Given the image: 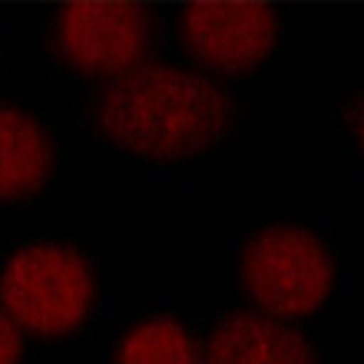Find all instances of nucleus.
I'll list each match as a JSON object with an SVG mask.
<instances>
[{
	"label": "nucleus",
	"mask_w": 364,
	"mask_h": 364,
	"mask_svg": "<svg viewBox=\"0 0 364 364\" xmlns=\"http://www.w3.org/2000/svg\"><path fill=\"white\" fill-rule=\"evenodd\" d=\"M205 364H318L308 338L259 311H235L212 328Z\"/></svg>",
	"instance_id": "obj_6"
},
{
	"label": "nucleus",
	"mask_w": 364,
	"mask_h": 364,
	"mask_svg": "<svg viewBox=\"0 0 364 364\" xmlns=\"http://www.w3.org/2000/svg\"><path fill=\"white\" fill-rule=\"evenodd\" d=\"M116 364H202L196 338L173 318L139 321L119 338Z\"/></svg>",
	"instance_id": "obj_8"
},
{
	"label": "nucleus",
	"mask_w": 364,
	"mask_h": 364,
	"mask_svg": "<svg viewBox=\"0 0 364 364\" xmlns=\"http://www.w3.org/2000/svg\"><path fill=\"white\" fill-rule=\"evenodd\" d=\"M53 173V143L47 129L20 106L0 103V202L27 199Z\"/></svg>",
	"instance_id": "obj_7"
},
{
	"label": "nucleus",
	"mask_w": 364,
	"mask_h": 364,
	"mask_svg": "<svg viewBox=\"0 0 364 364\" xmlns=\"http://www.w3.org/2000/svg\"><path fill=\"white\" fill-rule=\"evenodd\" d=\"M96 129L149 163H186L229 133V93L202 73L143 63L109 80L93 106Z\"/></svg>",
	"instance_id": "obj_1"
},
{
	"label": "nucleus",
	"mask_w": 364,
	"mask_h": 364,
	"mask_svg": "<svg viewBox=\"0 0 364 364\" xmlns=\"http://www.w3.org/2000/svg\"><path fill=\"white\" fill-rule=\"evenodd\" d=\"M93 269L67 245H27L10 255L0 275L4 315L40 338L77 331L93 311Z\"/></svg>",
	"instance_id": "obj_2"
},
{
	"label": "nucleus",
	"mask_w": 364,
	"mask_h": 364,
	"mask_svg": "<svg viewBox=\"0 0 364 364\" xmlns=\"http://www.w3.org/2000/svg\"><path fill=\"white\" fill-rule=\"evenodd\" d=\"M149 10L139 4H67L53 20V47L80 77L116 80L143 67Z\"/></svg>",
	"instance_id": "obj_4"
},
{
	"label": "nucleus",
	"mask_w": 364,
	"mask_h": 364,
	"mask_svg": "<svg viewBox=\"0 0 364 364\" xmlns=\"http://www.w3.org/2000/svg\"><path fill=\"white\" fill-rule=\"evenodd\" d=\"M20 361V331L4 311H0V364Z\"/></svg>",
	"instance_id": "obj_9"
},
{
	"label": "nucleus",
	"mask_w": 364,
	"mask_h": 364,
	"mask_svg": "<svg viewBox=\"0 0 364 364\" xmlns=\"http://www.w3.org/2000/svg\"><path fill=\"white\" fill-rule=\"evenodd\" d=\"M348 119H351V133H355L358 146H361V153H364V96H358L355 103H351Z\"/></svg>",
	"instance_id": "obj_10"
},
{
	"label": "nucleus",
	"mask_w": 364,
	"mask_h": 364,
	"mask_svg": "<svg viewBox=\"0 0 364 364\" xmlns=\"http://www.w3.org/2000/svg\"><path fill=\"white\" fill-rule=\"evenodd\" d=\"M278 14L265 4H189L179 14V43L202 70L249 73L272 57Z\"/></svg>",
	"instance_id": "obj_5"
},
{
	"label": "nucleus",
	"mask_w": 364,
	"mask_h": 364,
	"mask_svg": "<svg viewBox=\"0 0 364 364\" xmlns=\"http://www.w3.org/2000/svg\"><path fill=\"white\" fill-rule=\"evenodd\" d=\"M239 275L245 295L269 318H305L328 301L335 282L331 252L301 225H269L242 249Z\"/></svg>",
	"instance_id": "obj_3"
}]
</instances>
